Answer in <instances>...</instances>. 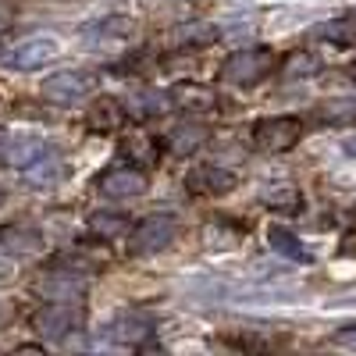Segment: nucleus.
<instances>
[{"label": "nucleus", "instance_id": "nucleus-1", "mask_svg": "<svg viewBox=\"0 0 356 356\" xmlns=\"http://www.w3.org/2000/svg\"><path fill=\"white\" fill-rule=\"evenodd\" d=\"M271 72H275V54L267 47L235 50V54L225 57V65H221V79L228 86H239V89L260 86L264 79H271Z\"/></svg>", "mask_w": 356, "mask_h": 356}, {"label": "nucleus", "instance_id": "nucleus-2", "mask_svg": "<svg viewBox=\"0 0 356 356\" xmlns=\"http://www.w3.org/2000/svg\"><path fill=\"white\" fill-rule=\"evenodd\" d=\"M100 89V75L86 72V68H68V72H54L50 79H43V100L47 104H79L86 97H93Z\"/></svg>", "mask_w": 356, "mask_h": 356}, {"label": "nucleus", "instance_id": "nucleus-3", "mask_svg": "<svg viewBox=\"0 0 356 356\" xmlns=\"http://www.w3.org/2000/svg\"><path fill=\"white\" fill-rule=\"evenodd\" d=\"M300 136H303V122L296 114H271L253 125V143L264 154H285L300 143Z\"/></svg>", "mask_w": 356, "mask_h": 356}, {"label": "nucleus", "instance_id": "nucleus-4", "mask_svg": "<svg viewBox=\"0 0 356 356\" xmlns=\"http://www.w3.org/2000/svg\"><path fill=\"white\" fill-rule=\"evenodd\" d=\"M175 235H178V218L175 214H168V211L146 214L132 228V250L136 253H161L175 243Z\"/></svg>", "mask_w": 356, "mask_h": 356}, {"label": "nucleus", "instance_id": "nucleus-5", "mask_svg": "<svg viewBox=\"0 0 356 356\" xmlns=\"http://www.w3.org/2000/svg\"><path fill=\"white\" fill-rule=\"evenodd\" d=\"M146 171L132 168V164H114L107 168L104 175H97V189L107 196V200H136L146 193Z\"/></svg>", "mask_w": 356, "mask_h": 356}, {"label": "nucleus", "instance_id": "nucleus-6", "mask_svg": "<svg viewBox=\"0 0 356 356\" xmlns=\"http://www.w3.org/2000/svg\"><path fill=\"white\" fill-rule=\"evenodd\" d=\"M33 324H36V332L43 339H68L72 332L82 328V310L72 307V303H47L33 317Z\"/></svg>", "mask_w": 356, "mask_h": 356}, {"label": "nucleus", "instance_id": "nucleus-7", "mask_svg": "<svg viewBox=\"0 0 356 356\" xmlns=\"http://www.w3.org/2000/svg\"><path fill=\"white\" fill-rule=\"evenodd\" d=\"M150 335H154V321L143 317V314H136V310L111 317L107 328H104V339H107V342H114V346H132V349H139Z\"/></svg>", "mask_w": 356, "mask_h": 356}, {"label": "nucleus", "instance_id": "nucleus-8", "mask_svg": "<svg viewBox=\"0 0 356 356\" xmlns=\"http://www.w3.org/2000/svg\"><path fill=\"white\" fill-rule=\"evenodd\" d=\"M54 57H57V40L54 36H33V40L18 43L4 57V65H8V72H36L47 61H54Z\"/></svg>", "mask_w": 356, "mask_h": 356}, {"label": "nucleus", "instance_id": "nucleus-9", "mask_svg": "<svg viewBox=\"0 0 356 356\" xmlns=\"http://www.w3.org/2000/svg\"><path fill=\"white\" fill-rule=\"evenodd\" d=\"M129 118H132V114H129V104H125V100L100 97V100H93V107H89L86 122H89V132L111 136V132H118V129H125Z\"/></svg>", "mask_w": 356, "mask_h": 356}, {"label": "nucleus", "instance_id": "nucleus-10", "mask_svg": "<svg viewBox=\"0 0 356 356\" xmlns=\"http://www.w3.org/2000/svg\"><path fill=\"white\" fill-rule=\"evenodd\" d=\"M36 292L43 296V300H50V303H79L86 296V278L72 275V271H50L36 285Z\"/></svg>", "mask_w": 356, "mask_h": 356}, {"label": "nucleus", "instance_id": "nucleus-11", "mask_svg": "<svg viewBox=\"0 0 356 356\" xmlns=\"http://www.w3.org/2000/svg\"><path fill=\"white\" fill-rule=\"evenodd\" d=\"M186 186L200 196H225L235 189V175L218 168V164H203V168H193L186 175Z\"/></svg>", "mask_w": 356, "mask_h": 356}, {"label": "nucleus", "instance_id": "nucleus-12", "mask_svg": "<svg viewBox=\"0 0 356 356\" xmlns=\"http://www.w3.org/2000/svg\"><path fill=\"white\" fill-rule=\"evenodd\" d=\"M40 246H43V239L33 228H0V253L11 257V260L33 257Z\"/></svg>", "mask_w": 356, "mask_h": 356}, {"label": "nucleus", "instance_id": "nucleus-13", "mask_svg": "<svg viewBox=\"0 0 356 356\" xmlns=\"http://www.w3.org/2000/svg\"><path fill=\"white\" fill-rule=\"evenodd\" d=\"M207 143V129L203 125H193V122H182V125H175L164 139V146L175 154V157H193L200 146Z\"/></svg>", "mask_w": 356, "mask_h": 356}, {"label": "nucleus", "instance_id": "nucleus-14", "mask_svg": "<svg viewBox=\"0 0 356 356\" xmlns=\"http://www.w3.org/2000/svg\"><path fill=\"white\" fill-rule=\"evenodd\" d=\"M314 36L324 40V43H332V47H356V11L335 15L332 22L317 25Z\"/></svg>", "mask_w": 356, "mask_h": 356}, {"label": "nucleus", "instance_id": "nucleus-15", "mask_svg": "<svg viewBox=\"0 0 356 356\" xmlns=\"http://www.w3.org/2000/svg\"><path fill=\"white\" fill-rule=\"evenodd\" d=\"M125 104H129V114L139 118V122H146V118H161V114H168L175 107L171 93H157V89H143V93L129 97Z\"/></svg>", "mask_w": 356, "mask_h": 356}, {"label": "nucleus", "instance_id": "nucleus-16", "mask_svg": "<svg viewBox=\"0 0 356 356\" xmlns=\"http://www.w3.org/2000/svg\"><path fill=\"white\" fill-rule=\"evenodd\" d=\"M171 104L175 107H186V111H214L218 107V97L211 93L207 86H175L171 89Z\"/></svg>", "mask_w": 356, "mask_h": 356}, {"label": "nucleus", "instance_id": "nucleus-17", "mask_svg": "<svg viewBox=\"0 0 356 356\" xmlns=\"http://www.w3.org/2000/svg\"><path fill=\"white\" fill-rule=\"evenodd\" d=\"M267 246H271L275 253H282V257H289V260L310 264V253H307V246L300 243V235H292V232L282 228V225H271V228H267Z\"/></svg>", "mask_w": 356, "mask_h": 356}, {"label": "nucleus", "instance_id": "nucleus-18", "mask_svg": "<svg viewBox=\"0 0 356 356\" xmlns=\"http://www.w3.org/2000/svg\"><path fill=\"white\" fill-rule=\"evenodd\" d=\"M129 18H118V15H111V18H100V22H93V25H86L82 29V40H89V43H107V40H114V36H125L129 33Z\"/></svg>", "mask_w": 356, "mask_h": 356}, {"label": "nucleus", "instance_id": "nucleus-19", "mask_svg": "<svg viewBox=\"0 0 356 356\" xmlns=\"http://www.w3.org/2000/svg\"><path fill=\"white\" fill-rule=\"evenodd\" d=\"M260 200H264L267 207H275V211H300V203H303L300 189L289 186V182H275L271 189L260 193Z\"/></svg>", "mask_w": 356, "mask_h": 356}, {"label": "nucleus", "instance_id": "nucleus-20", "mask_svg": "<svg viewBox=\"0 0 356 356\" xmlns=\"http://www.w3.org/2000/svg\"><path fill=\"white\" fill-rule=\"evenodd\" d=\"M89 228H93L100 239H122V235L129 232V221L122 214H111V211H100L93 214V221H89Z\"/></svg>", "mask_w": 356, "mask_h": 356}, {"label": "nucleus", "instance_id": "nucleus-21", "mask_svg": "<svg viewBox=\"0 0 356 356\" xmlns=\"http://www.w3.org/2000/svg\"><path fill=\"white\" fill-rule=\"evenodd\" d=\"M317 72H321V61L314 54H307V50H296L285 61V79H310Z\"/></svg>", "mask_w": 356, "mask_h": 356}, {"label": "nucleus", "instance_id": "nucleus-22", "mask_svg": "<svg viewBox=\"0 0 356 356\" xmlns=\"http://www.w3.org/2000/svg\"><path fill=\"white\" fill-rule=\"evenodd\" d=\"M317 118H321V122H353V118H356V100H349V97L328 100L317 111Z\"/></svg>", "mask_w": 356, "mask_h": 356}, {"label": "nucleus", "instance_id": "nucleus-23", "mask_svg": "<svg viewBox=\"0 0 356 356\" xmlns=\"http://www.w3.org/2000/svg\"><path fill=\"white\" fill-rule=\"evenodd\" d=\"M332 342L342 346V349H353V353H356V324H346V328H339V332L332 335Z\"/></svg>", "mask_w": 356, "mask_h": 356}, {"label": "nucleus", "instance_id": "nucleus-24", "mask_svg": "<svg viewBox=\"0 0 356 356\" xmlns=\"http://www.w3.org/2000/svg\"><path fill=\"white\" fill-rule=\"evenodd\" d=\"M346 154H353V157H356V136H353V139H346Z\"/></svg>", "mask_w": 356, "mask_h": 356}]
</instances>
